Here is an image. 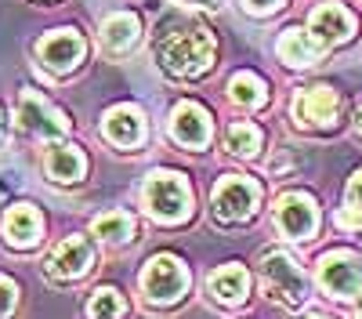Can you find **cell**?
<instances>
[{
	"label": "cell",
	"instance_id": "obj_1",
	"mask_svg": "<svg viewBox=\"0 0 362 319\" xmlns=\"http://www.w3.org/2000/svg\"><path fill=\"white\" fill-rule=\"evenodd\" d=\"M214 62V37L203 25H185L160 40V66L174 76H199Z\"/></svg>",
	"mask_w": 362,
	"mask_h": 319
},
{
	"label": "cell",
	"instance_id": "obj_2",
	"mask_svg": "<svg viewBox=\"0 0 362 319\" xmlns=\"http://www.w3.org/2000/svg\"><path fill=\"white\" fill-rule=\"evenodd\" d=\"M145 207L156 221H185L192 214V189L177 170H153L145 178Z\"/></svg>",
	"mask_w": 362,
	"mask_h": 319
},
{
	"label": "cell",
	"instance_id": "obj_3",
	"mask_svg": "<svg viewBox=\"0 0 362 319\" xmlns=\"http://www.w3.org/2000/svg\"><path fill=\"white\" fill-rule=\"evenodd\" d=\"M261 276H264V286H268V294L283 301L286 308H297V305H305L308 298V279L305 272L297 269V261L286 254V250H268L261 257Z\"/></svg>",
	"mask_w": 362,
	"mask_h": 319
},
{
	"label": "cell",
	"instance_id": "obj_4",
	"mask_svg": "<svg viewBox=\"0 0 362 319\" xmlns=\"http://www.w3.org/2000/svg\"><path fill=\"white\" fill-rule=\"evenodd\" d=\"M185 286H189V272H185V265H181L177 257H170V254H156V257L145 265V272H141L145 298L156 301V305L177 301L181 294H185Z\"/></svg>",
	"mask_w": 362,
	"mask_h": 319
},
{
	"label": "cell",
	"instance_id": "obj_5",
	"mask_svg": "<svg viewBox=\"0 0 362 319\" xmlns=\"http://www.w3.org/2000/svg\"><path fill=\"white\" fill-rule=\"evenodd\" d=\"M261 185L243 178V174H228L214 185V214L221 221H247L257 211Z\"/></svg>",
	"mask_w": 362,
	"mask_h": 319
},
{
	"label": "cell",
	"instance_id": "obj_6",
	"mask_svg": "<svg viewBox=\"0 0 362 319\" xmlns=\"http://www.w3.org/2000/svg\"><path fill=\"white\" fill-rule=\"evenodd\" d=\"M337 116H341V98L334 87L315 83V87H300L297 98H293V120L300 127H319L329 131L337 127Z\"/></svg>",
	"mask_w": 362,
	"mask_h": 319
},
{
	"label": "cell",
	"instance_id": "obj_7",
	"mask_svg": "<svg viewBox=\"0 0 362 319\" xmlns=\"http://www.w3.org/2000/svg\"><path fill=\"white\" fill-rule=\"evenodd\" d=\"M319 286L329 298H355L362 290V265L355 254L334 250L319 261Z\"/></svg>",
	"mask_w": 362,
	"mask_h": 319
},
{
	"label": "cell",
	"instance_id": "obj_8",
	"mask_svg": "<svg viewBox=\"0 0 362 319\" xmlns=\"http://www.w3.org/2000/svg\"><path fill=\"white\" fill-rule=\"evenodd\" d=\"M276 225H279L283 236H290V240H308L315 232V225H319L315 199L305 196V192L279 196V203H276Z\"/></svg>",
	"mask_w": 362,
	"mask_h": 319
},
{
	"label": "cell",
	"instance_id": "obj_9",
	"mask_svg": "<svg viewBox=\"0 0 362 319\" xmlns=\"http://www.w3.org/2000/svg\"><path fill=\"white\" fill-rule=\"evenodd\" d=\"M18 127L29 131V134H40V138H62L69 131V120L51 102H44L40 95L22 91V98H18Z\"/></svg>",
	"mask_w": 362,
	"mask_h": 319
},
{
	"label": "cell",
	"instance_id": "obj_10",
	"mask_svg": "<svg viewBox=\"0 0 362 319\" xmlns=\"http://www.w3.org/2000/svg\"><path fill=\"white\" fill-rule=\"evenodd\" d=\"M355 33V15L341 4H319L312 15H308V37L326 51L334 44H344L348 37Z\"/></svg>",
	"mask_w": 362,
	"mask_h": 319
},
{
	"label": "cell",
	"instance_id": "obj_11",
	"mask_svg": "<svg viewBox=\"0 0 362 319\" xmlns=\"http://www.w3.org/2000/svg\"><path fill=\"white\" fill-rule=\"evenodd\" d=\"M40 58H44V66L54 69V73H69L80 66V58H83V37L76 33V29H54V33H47L40 40Z\"/></svg>",
	"mask_w": 362,
	"mask_h": 319
},
{
	"label": "cell",
	"instance_id": "obj_12",
	"mask_svg": "<svg viewBox=\"0 0 362 319\" xmlns=\"http://www.w3.org/2000/svg\"><path fill=\"white\" fill-rule=\"evenodd\" d=\"M170 134L189 149H203L210 141V112L196 102H177L170 112Z\"/></svg>",
	"mask_w": 362,
	"mask_h": 319
},
{
	"label": "cell",
	"instance_id": "obj_13",
	"mask_svg": "<svg viewBox=\"0 0 362 319\" xmlns=\"http://www.w3.org/2000/svg\"><path fill=\"white\" fill-rule=\"evenodd\" d=\"M102 134L119 149H134L145 138V112L138 105H112L102 120Z\"/></svg>",
	"mask_w": 362,
	"mask_h": 319
},
{
	"label": "cell",
	"instance_id": "obj_14",
	"mask_svg": "<svg viewBox=\"0 0 362 319\" xmlns=\"http://www.w3.org/2000/svg\"><path fill=\"white\" fill-rule=\"evenodd\" d=\"M90 261H95V250H90V243L83 236H69L62 240L51 257H47V272L54 279H80L87 269H90Z\"/></svg>",
	"mask_w": 362,
	"mask_h": 319
},
{
	"label": "cell",
	"instance_id": "obj_15",
	"mask_svg": "<svg viewBox=\"0 0 362 319\" xmlns=\"http://www.w3.org/2000/svg\"><path fill=\"white\" fill-rule=\"evenodd\" d=\"M44 232V221H40V211L33 203H15V207L4 214V240L18 250L33 247Z\"/></svg>",
	"mask_w": 362,
	"mask_h": 319
},
{
	"label": "cell",
	"instance_id": "obj_16",
	"mask_svg": "<svg viewBox=\"0 0 362 319\" xmlns=\"http://www.w3.org/2000/svg\"><path fill=\"white\" fill-rule=\"evenodd\" d=\"M206 286H210V294H214L221 305H239L250 294V276H247L243 265H221L218 272H210Z\"/></svg>",
	"mask_w": 362,
	"mask_h": 319
},
{
	"label": "cell",
	"instance_id": "obj_17",
	"mask_svg": "<svg viewBox=\"0 0 362 319\" xmlns=\"http://www.w3.org/2000/svg\"><path fill=\"white\" fill-rule=\"evenodd\" d=\"M44 167L51 174V182H62V185H73L83 178L87 170V160L76 145H51L47 156H44Z\"/></svg>",
	"mask_w": 362,
	"mask_h": 319
},
{
	"label": "cell",
	"instance_id": "obj_18",
	"mask_svg": "<svg viewBox=\"0 0 362 319\" xmlns=\"http://www.w3.org/2000/svg\"><path fill=\"white\" fill-rule=\"evenodd\" d=\"M276 51H279L283 62H290V66H297V69L319 62V54H322V47L305 33V29H286V33L279 37V44H276Z\"/></svg>",
	"mask_w": 362,
	"mask_h": 319
},
{
	"label": "cell",
	"instance_id": "obj_19",
	"mask_svg": "<svg viewBox=\"0 0 362 319\" xmlns=\"http://www.w3.org/2000/svg\"><path fill=\"white\" fill-rule=\"evenodd\" d=\"M138 33H141V25H138V15H131V11H116L102 22V44H105V51H116V54L127 51L138 40Z\"/></svg>",
	"mask_w": 362,
	"mask_h": 319
},
{
	"label": "cell",
	"instance_id": "obj_20",
	"mask_svg": "<svg viewBox=\"0 0 362 319\" xmlns=\"http://www.w3.org/2000/svg\"><path fill=\"white\" fill-rule=\"evenodd\" d=\"M90 232L105 243H127L134 236V218L127 211H105L90 221Z\"/></svg>",
	"mask_w": 362,
	"mask_h": 319
},
{
	"label": "cell",
	"instance_id": "obj_21",
	"mask_svg": "<svg viewBox=\"0 0 362 319\" xmlns=\"http://www.w3.org/2000/svg\"><path fill=\"white\" fill-rule=\"evenodd\" d=\"M228 95L235 105H243V109H261L268 102V87L257 73H235L232 83H228Z\"/></svg>",
	"mask_w": 362,
	"mask_h": 319
},
{
	"label": "cell",
	"instance_id": "obj_22",
	"mask_svg": "<svg viewBox=\"0 0 362 319\" xmlns=\"http://www.w3.org/2000/svg\"><path fill=\"white\" fill-rule=\"evenodd\" d=\"M261 141H264V134H261V127H254V124H232V127L225 131V149H228L232 156H254V153L261 149Z\"/></svg>",
	"mask_w": 362,
	"mask_h": 319
},
{
	"label": "cell",
	"instance_id": "obj_23",
	"mask_svg": "<svg viewBox=\"0 0 362 319\" xmlns=\"http://www.w3.org/2000/svg\"><path fill=\"white\" fill-rule=\"evenodd\" d=\"M124 298H119V290L116 286H102V290H95V298L87 301V315L90 319H119L124 315Z\"/></svg>",
	"mask_w": 362,
	"mask_h": 319
},
{
	"label": "cell",
	"instance_id": "obj_24",
	"mask_svg": "<svg viewBox=\"0 0 362 319\" xmlns=\"http://www.w3.org/2000/svg\"><path fill=\"white\" fill-rule=\"evenodd\" d=\"M337 221H341L344 228H362V170L351 174L348 196H344V211L337 214Z\"/></svg>",
	"mask_w": 362,
	"mask_h": 319
},
{
	"label": "cell",
	"instance_id": "obj_25",
	"mask_svg": "<svg viewBox=\"0 0 362 319\" xmlns=\"http://www.w3.org/2000/svg\"><path fill=\"white\" fill-rule=\"evenodd\" d=\"M15 301H18V286L0 276V319H8L15 312Z\"/></svg>",
	"mask_w": 362,
	"mask_h": 319
},
{
	"label": "cell",
	"instance_id": "obj_26",
	"mask_svg": "<svg viewBox=\"0 0 362 319\" xmlns=\"http://www.w3.org/2000/svg\"><path fill=\"white\" fill-rule=\"evenodd\" d=\"M283 4V0H247V8L257 11V15H268V11H276Z\"/></svg>",
	"mask_w": 362,
	"mask_h": 319
},
{
	"label": "cell",
	"instance_id": "obj_27",
	"mask_svg": "<svg viewBox=\"0 0 362 319\" xmlns=\"http://www.w3.org/2000/svg\"><path fill=\"white\" fill-rule=\"evenodd\" d=\"M177 4H196V8H218V0H177Z\"/></svg>",
	"mask_w": 362,
	"mask_h": 319
},
{
	"label": "cell",
	"instance_id": "obj_28",
	"mask_svg": "<svg viewBox=\"0 0 362 319\" xmlns=\"http://www.w3.org/2000/svg\"><path fill=\"white\" fill-rule=\"evenodd\" d=\"M300 319H329V315H319V312H308V315H300Z\"/></svg>",
	"mask_w": 362,
	"mask_h": 319
},
{
	"label": "cell",
	"instance_id": "obj_29",
	"mask_svg": "<svg viewBox=\"0 0 362 319\" xmlns=\"http://www.w3.org/2000/svg\"><path fill=\"white\" fill-rule=\"evenodd\" d=\"M0 134H4V112H0Z\"/></svg>",
	"mask_w": 362,
	"mask_h": 319
},
{
	"label": "cell",
	"instance_id": "obj_30",
	"mask_svg": "<svg viewBox=\"0 0 362 319\" xmlns=\"http://www.w3.org/2000/svg\"><path fill=\"white\" fill-rule=\"evenodd\" d=\"M358 131H362V112H358Z\"/></svg>",
	"mask_w": 362,
	"mask_h": 319
},
{
	"label": "cell",
	"instance_id": "obj_31",
	"mask_svg": "<svg viewBox=\"0 0 362 319\" xmlns=\"http://www.w3.org/2000/svg\"><path fill=\"white\" fill-rule=\"evenodd\" d=\"M358 319H362V305H358Z\"/></svg>",
	"mask_w": 362,
	"mask_h": 319
}]
</instances>
